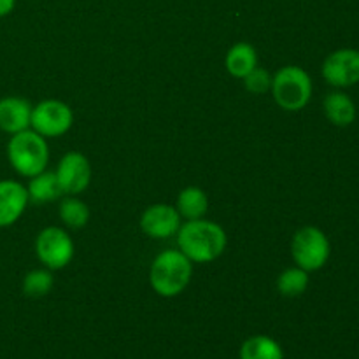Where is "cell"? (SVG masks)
<instances>
[{
    "mask_svg": "<svg viewBox=\"0 0 359 359\" xmlns=\"http://www.w3.org/2000/svg\"><path fill=\"white\" fill-rule=\"evenodd\" d=\"M226 231L209 219H191L177 231V248L191 263H210L226 249Z\"/></svg>",
    "mask_w": 359,
    "mask_h": 359,
    "instance_id": "cell-1",
    "label": "cell"
},
{
    "mask_svg": "<svg viewBox=\"0 0 359 359\" xmlns=\"http://www.w3.org/2000/svg\"><path fill=\"white\" fill-rule=\"evenodd\" d=\"M193 277V263L179 249L160 252L151 263L149 283L154 293L163 298H174L188 287Z\"/></svg>",
    "mask_w": 359,
    "mask_h": 359,
    "instance_id": "cell-2",
    "label": "cell"
},
{
    "mask_svg": "<svg viewBox=\"0 0 359 359\" xmlns=\"http://www.w3.org/2000/svg\"><path fill=\"white\" fill-rule=\"evenodd\" d=\"M7 158L14 170L23 177H34L46 170L49 161V147L46 137L32 128L11 135L7 144Z\"/></svg>",
    "mask_w": 359,
    "mask_h": 359,
    "instance_id": "cell-3",
    "label": "cell"
},
{
    "mask_svg": "<svg viewBox=\"0 0 359 359\" xmlns=\"http://www.w3.org/2000/svg\"><path fill=\"white\" fill-rule=\"evenodd\" d=\"M312 90L311 76L298 65L283 67L272 76L270 93L283 111L298 112L305 109L312 98Z\"/></svg>",
    "mask_w": 359,
    "mask_h": 359,
    "instance_id": "cell-4",
    "label": "cell"
},
{
    "mask_svg": "<svg viewBox=\"0 0 359 359\" xmlns=\"http://www.w3.org/2000/svg\"><path fill=\"white\" fill-rule=\"evenodd\" d=\"M332 255V245L328 237L318 226H304L293 235L291 241V256L297 266L305 272L321 270L328 263Z\"/></svg>",
    "mask_w": 359,
    "mask_h": 359,
    "instance_id": "cell-5",
    "label": "cell"
},
{
    "mask_svg": "<svg viewBox=\"0 0 359 359\" xmlns=\"http://www.w3.org/2000/svg\"><path fill=\"white\" fill-rule=\"evenodd\" d=\"M74 112L62 100H42L32 107L30 128L46 139L62 137L72 128Z\"/></svg>",
    "mask_w": 359,
    "mask_h": 359,
    "instance_id": "cell-6",
    "label": "cell"
},
{
    "mask_svg": "<svg viewBox=\"0 0 359 359\" xmlns=\"http://www.w3.org/2000/svg\"><path fill=\"white\" fill-rule=\"evenodd\" d=\"M35 255L48 270H62L72 262L74 242L63 228L48 226L37 235Z\"/></svg>",
    "mask_w": 359,
    "mask_h": 359,
    "instance_id": "cell-7",
    "label": "cell"
},
{
    "mask_svg": "<svg viewBox=\"0 0 359 359\" xmlns=\"http://www.w3.org/2000/svg\"><path fill=\"white\" fill-rule=\"evenodd\" d=\"M321 74L335 88H351L359 83V49L342 48L330 53L323 62Z\"/></svg>",
    "mask_w": 359,
    "mask_h": 359,
    "instance_id": "cell-8",
    "label": "cell"
},
{
    "mask_svg": "<svg viewBox=\"0 0 359 359\" xmlns=\"http://www.w3.org/2000/svg\"><path fill=\"white\" fill-rule=\"evenodd\" d=\"M55 174L63 195H79L91 182V165L84 154L70 151L63 154Z\"/></svg>",
    "mask_w": 359,
    "mask_h": 359,
    "instance_id": "cell-9",
    "label": "cell"
},
{
    "mask_svg": "<svg viewBox=\"0 0 359 359\" xmlns=\"http://www.w3.org/2000/svg\"><path fill=\"white\" fill-rule=\"evenodd\" d=\"M181 224V216H179L177 209L168 203H154V205L147 207L140 216V228L144 233L151 238H158V241L177 235Z\"/></svg>",
    "mask_w": 359,
    "mask_h": 359,
    "instance_id": "cell-10",
    "label": "cell"
},
{
    "mask_svg": "<svg viewBox=\"0 0 359 359\" xmlns=\"http://www.w3.org/2000/svg\"><path fill=\"white\" fill-rule=\"evenodd\" d=\"M28 202V191L21 182L0 181V228L13 226L23 216Z\"/></svg>",
    "mask_w": 359,
    "mask_h": 359,
    "instance_id": "cell-11",
    "label": "cell"
},
{
    "mask_svg": "<svg viewBox=\"0 0 359 359\" xmlns=\"http://www.w3.org/2000/svg\"><path fill=\"white\" fill-rule=\"evenodd\" d=\"M32 105L20 97L0 98V130L9 135L30 128Z\"/></svg>",
    "mask_w": 359,
    "mask_h": 359,
    "instance_id": "cell-12",
    "label": "cell"
},
{
    "mask_svg": "<svg viewBox=\"0 0 359 359\" xmlns=\"http://www.w3.org/2000/svg\"><path fill=\"white\" fill-rule=\"evenodd\" d=\"M323 109H325L328 121L335 126H340V128L353 125L354 119H356V104L344 91H332V93L326 95Z\"/></svg>",
    "mask_w": 359,
    "mask_h": 359,
    "instance_id": "cell-13",
    "label": "cell"
},
{
    "mask_svg": "<svg viewBox=\"0 0 359 359\" xmlns=\"http://www.w3.org/2000/svg\"><path fill=\"white\" fill-rule=\"evenodd\" d=\"M226 70L237 79H244L258 67V53L249 42H237L226 53Z\"/></svg>",
    "mask_w": 359,
    "mask_h": 359,
    "instance_id": "cell-14",
    "label": "cell"
},
{
    "mask_svg": "<svg viewBox=\"0 0 359 359\" xmlns=\"http://www.w3.org/2000/svg\"><path fill=\"white\" fill-rule=\"evenodd\" d=\"M28 200L34 203H49L53 200H58L63 195L62 186L56 179L55 172H41V174L30 177V182L27 186Z\"/></svg>",
    "mask_w": 359,
    "mask_h": 359,
    "instance_id": "cell-15",
    "label": "cell"
},
{
    "mask_svg": "<svg viewBox=\"0 0 359 359\" xmlns=\"http://www.w3.org/2000/svg\"><path fill=\"white\" fill-rule=\"evenodd\" d=\"M175 209H177L179 216L184 217V219H200L209 210L207 193L202 188H196V186H188V188H184L179 193Z\"/></svg>",
    "mask_w": 359,
    "mask_h": 359,
    "instance_id": "cell-16",
    "label": "cell"
},
{
    "mask_svg": "<svg viewBox=\"0 0 359 359\" xmlns=\"http://www.w3.org/2000/svg\"><path fill=\"white\" fill-rule=\"evenodd\" d=\"M241 359H284L283 349L266 335H255L241 347Z\"/></svg>",
    "mask_w": 359,
    "mask_h": 359,
    "instance_id": "cell-17",
    "label": "cell"
},
{
    "mask_svg": "<svg viewBox=\"0 0 359 359\" xmlns=\"http://www.w3.org/2000/svg\"><path fill=\"white\" fill-rule=\"evenodd\" d=\"M309 287V272H305L300 266H291L286 269L277 277V290L283 297L297 298L304 294Z\"/></svg>",
    "mask_w": 359,
    "mask_h": 359,
    "instance_id": "cell-18",
    "label": "cell"
},
{
    "mask_svg": "<svg viewBox=\"0 0 359 359\" xmlns=\"http://www.w3.org/2000/svg\"><path fill=\"white\" fill-rule=\"evenodd\" d=\"M60 219L72 230L84 228L90 221V207L76 196H69L60 203Z\"/></svg>",
    "mask_w": 359,
    "mask_h": 359,
    "instance_id": "cell-19",
    "label": "cell"
},
{
    "mask_svg": "<svg viewBox=\"0 0 359 359\" xmlns=\"http://www.w3.org/2000/svg\"><path fill=\"white\" fill-rule=\"evenodd\" d=\"M53 284H55V279H53L51 270H32L23 279V293L30 298H42L51 291Z\"/></svg>",
    "mask_w": 359,
    "mask_h": 359,
    "instance_id": "cell-20",
    "label": "cell"
},
{
    "mask_svg": "<svg viewBox=\"0 0 359 359\" xmlns=\"http://www.w3.org/2000/svg\"><path fill=\"white\" fill-rule=\"evenodd\" d=\"M242 81H244L245 90L255 95L266 93V91H270V86H272V76L265 69H262V67H256Z\"/></svg>",
    "mask_w": 359,
    "mask_h": 359,
    "instance_id": "cell-21",
    "label": "cell"
},
{
    "mask_svg": "<svg viewBox=\"0 0 359 359\" xmlns=\"http://www.w3.org/2000/svg\"><path fill=\"white\" fill-rule=\"evenodd\" d=\"M16 7V0H0V18L11 14Z\"/></svg>",
    "mask_w": 359,
    "mask_h": 359,
    "instance_id": "cell-22",
    "label": "cell"
}]
</instances>
